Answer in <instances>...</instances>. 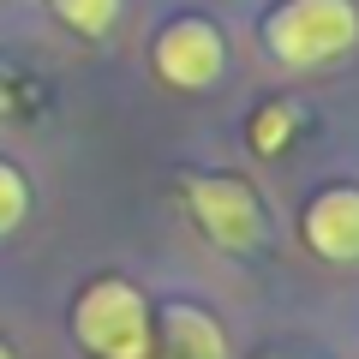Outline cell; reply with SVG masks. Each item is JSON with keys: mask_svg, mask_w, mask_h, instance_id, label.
<instances>
[{"mask_svg": "<svg viewBox=\"0 0 359 359\" xmlns=\"http://www.w3.org/2000/svg\"><path fill=\"white\" fill-rule=\"evenodd\" d=\"M359 42L353 0H282L264 25V48L282 66H323Z\"/></svg>", "mask_w": 359, "mask_h": 359, "instance_id": "obj_1", "label": "cell"}, {"mask_svg": "<svg viewBox=\"0 0 359 359\" xmlns=\"http://www.w3.org/2000/svg\"><path fill=\"white\" fill-rule=\"evenodd\" d=\"M72 335L90 347L96 359H144L150 353V306L132 282L102 276L90 282L72 306Z\"/></svg>", "mask_w": 359, "mask_h": 359, "instance_id": "obj_2", "label": "cell"}, {"mask_svg": "<svg viewBox=\"0 0 359 359\" xmlns=\"http://www.w3.org/2000/svg\"><path fill=\"white\" fill-rule=\"evenodd\" d=\"M192 216H198V228H204L222 252H257L264 233H269L257 192L245 186V180H233V174L192 180Z\"/></svg>", "mask_w": 359, "mask_h": 359, "instance_id": "obj_3", "label": "cell"}, {"mask_svg": "<svg viewBox=\"0 0 359 359\" xmlns=\"http://www.w3.org/2000/svg\"><path fill=\"white\" fill-rule=\"evenodd\" d=\"M156 72L174 90H210L228 72V42L210 18H174L156 36Z\"/></svg>", "mask_w": 359, "mask_h": 359, "instance_id": "obj_4", "label": "cell"}, {"mask_svg": "<svg viewBox=\"0 0 359 359\" xmlns=\"http://www.w3.org/2000/svg\"><path fill=\"white\" fill-rule=\"evenodd\" d=\"M306 245L330 264H353L359 257V192L353 186H330L306 204Z\"/></svg>", "mask_w": 359, "mask_h": 359, "instance_id": "obj_5", "label": "cell"}, {"mask_svg": "<svg viewBox=\"0 0 359 359\" xmlns=\"http://www.w3.org/2000/svg\"><path fill=\"white\" fill-rule=\"evenodd\" d=\"M162 341H168V359H228L222 323L210 318V311L186 306V299H174V306L162 311Z\"/></svg>", "mask_w": 359, "mask_h": 359, "instance_id": "obj_6", "label": "cell"}, {"mask_svg": "<svg viewBox=\"0 0 359 359\" xmlns=\"http://www.w3.org/2000/svg\"><path fill=\"white\" fill-rule=\"evenodd\" d=\"M48 6H54V18H60L66 30H78V36H102L120 18V0H48Z\"/></svg>", "mask_w": 359, "mask_h": 359, "instance_id": "obj_7", "label": "cell"}, {"mask_svg": "<svg viewBox=\"0 0 359 359\" xmlns=\"http://www.w3.org/2000/svg\"><path fill=\"white\" fill-rule=\"evenodd\" d=\"M25 210H30V186H25V174H18L13 162H0V233H13L18 222H25Z\"/></svg>", "mask_w": 359, "mask_h": 359, "instance_id": "obj_8", "label": "cell"}]
</instances>
